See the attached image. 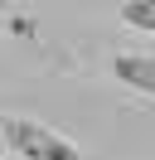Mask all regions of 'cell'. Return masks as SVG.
Here are the masks:
<instances>
[{"mask_svg":"<svg viewBox=\"0 0 155 160\" xmlns=\"http://www.w3.org/2000/svg\"><path fill=\"white\" fill-rule=\"evenodd\" d=\"M5 141L19 160H82V150L68 136H58L53 126L34 117H5Z\"/></svg>","mask_w":155,"mask_h":160,"instance_id":"cell-1","label":"cell"},{"mask_svg":"<svg viewBox=\"0 0 155 160\" xmlns=\"http://www.w3.org/2000/svg\"><path fill=\"white\" fill-rule=\"evenodd\" d=\"M121 20L131 24V29L155 34V0H126V5H121Z\"/></svg>","mask_w":155,"mask_h":160,"instance_id":"cell-3","label":"cell"},{"mask_svg":"<svg viewBox=\"0 0 155 160\" xmlns=\"http://www.w3.org/2000/svg\"><path fill=\"white\" fill-rule=\"evenodd\" d=\"M112 73L121 82H131V88H141V92H155V58L150 53H126V58L112 63Z\"/></svg>","mask_w":155,"mask_h":160,"instance_id":"cell-2","label":"cell"},{"mask_svg":"<svg viewBox=\"0 0 155 160\" xmlns=\"http://www.w3.org/2000/svg\"><path fill=\"white\" fill-rule=\"evenodd\" d=\"M10 160H19V155H10Z\"/></svg>","mask_w":155,"mask_h":160,"instance_id":"cell-4","label":"cell"}]
</instances>
